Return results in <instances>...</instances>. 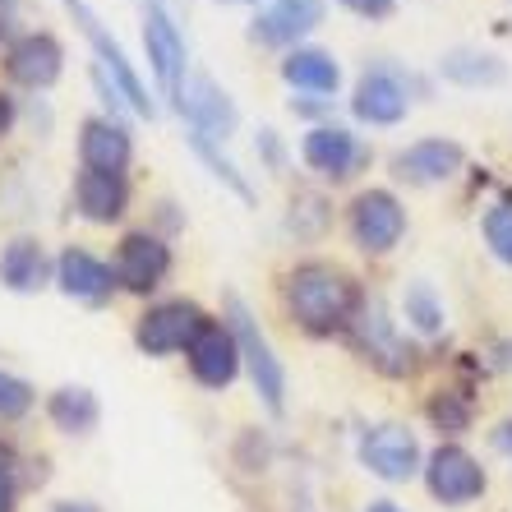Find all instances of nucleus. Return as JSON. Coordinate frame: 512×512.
Here are the masks:
<instances>
[{"instance_id":"obj_18","label":"nucleus","mask_w":512,"mask_h":512,"mask_svg":"<svg viewBox=\"0 0 512 512\" xmlns=\"http://www.w3.org/2000/svg\"><path fill=\"white\" fill-rule=\"evenodd\" d=\"M351 328L360 333V351H365V360H374L383 374H411L416 370V351L393 333V319H383L379 305L360 310Z\"/></svg>"},{"instance_id":"obj_17","label":"nucleus","mask_w":512,"mask_h":512,"mask_svg":"<svg viewBox=\"0 0 512 512\" xmlns=\"http://www.w3.org/2000/svg\"><path fill=\"white\" fill-rule=\"evenodd\" d=\"M351 111L365 125H397L411 111V97H406V84L393 70H365V79L356 84V97H351Z\"/></svg>"},{"instance_id":"obj_5","label":"nucleus","mask_w":512,"mask_h":512,"mask_svg":"<svg viewBox=\"0 0 512 512\" xmlns=\"http://www.w3.org/2000/svg\"><path fill=\"white\" fill-rule=\"evenodd\" d=\"M356 457L370 476L388 480V485H402V480H416L425 453H420V439L406 425H370L356 443Z\"/></svg>"},{"instance_id":"obj_20","label":"nucleus","mask_w":512,"mask_h":512,"mask_svg":"<svg viewBox=\"0 0 512 512\" xmlns=\"http://www.w3.org/2000/svg\"><path fill=\"white\" fill-rule=\"evenodd\" d=\"M74 203H79V213H84L88 222L111 227V222H120L125 208H130V185H125V176L79 171V180H74Z\"/></svg>"},{"instance_id":"obj_38","label":"nucleus","mask_w":512,"mask_h":512,"mask_svg":"<svg viewBox=\"0 0 512 512\" xmlns=\"http://www.w3.org/2000/svg\"><path fill=\"white\" fill-rule=\"evenodd\" d=\"M227 5H236V0H227Z\"/></svg>"},{"instance_id":"obj_28","label":"nucleus","mask_w":512,"mask_h":512,"mask_svg":"<svg viewBox=\"0 0 512 512\" xmlns=\"http://www.w3.org/2000/svg\"><path fill=\"white\" fill-rule=\"evenodd\" d=\"M33 383L19 379V374L10 370H0V420H19L33 411Z\"/></svg>"},{"instance_id":"obj_37","label":"nucleus","mask_w":512,"mask_h":512,"mask_svg":"<svg viewBox=\"0 0 512 512\" xmlns=\"http://www.w3.org/2000/svg\"><path fill=\"white\" fill-rule=\"evenodd\" d=\"M365 512H406V508H397L393 499H374V503H370V508H365Z\"/></svg>"},{"instance_id":"obj_12","label":"nucleus","mask_w":512,"mask_h":512,"mask_svg":"<svg viewBox=\"0 0 512 512\" xmlns=\"http://www.w3.org/2000/svg\"><path fill=\"white\" fill-rule=\"evenodd\" d=\"M466 153L462 143L453 139H416L411 148L393 157V176L406 180V185H443V180H453L462 171Z\"/></svg>"},{"instance_id":"obj_27","label":"nucleus","mask_w":512,"mask_h":512,"mask_svg":"<svg viewBox=\"0 0 512 512\" xmlns=\"http://www.w3.org/2000/svg\"><path fill=\"white\" fill-rule=\"evenodd\" d=\"M190 143H194V153H199L203 162H208V171H213L217 180H227V185H231V190H236L245 203L254 199V190H250V185H245V176H240V171H236V162H227V157L217 153V148H213V139H203V134H190Z\"/></svg>"},{"instance_id":"obj_25","label":"nucleus","mask_w":512,"mask_h":512,"mask_svg":"<svg viewBox=\"0 0 512 512\" xmlns=\"http://www.w3.org/2000/svg\"><path fill=\"white\" fill-rule=\"evenodd\" d=\"M402 314H406V323H411L416 333H425V337L443 333V300H439V291H434L429 282H411V286H406Z\"/></svg>"},{"instance_id":"obj_15","label":"nucleus","mask_w":512,"mask_h":512,"mask_svg":"<svg viewBox=\"0 0 512 512\" xmlns=\"http://www.w3.org/2000/svg\"><path fill=\"white\" fill-rule=\"evenodd\" d=\"M319 24H323V0H273L268 10H259L250 33L263 47H291Z\"/></svg>"},{"instance_id":"obj_21","label":"nucleus","mask_w":512,"mask_h":512,"mask_svg":"<svg viewBox=\"0 0 512 512\" xmlns=\"http://www.w3.org/2000/svg\"><path fill=\"white\" fill-rule=\"evenodd\" d=\"M282 79L300 93H314V97H333L337 84H342V70H337V60L319 47H296L286 51L282 60Z\"/></svg>"},{"instance_id":"obj_9","label":"nucleus","mask_w":512,"mask_h":512,"mask_svg":"<svg viewBox=\"0 0 512 512\" xmlns=\"http://www.w3.org/2000/svg\"><path fill=\"white\" fill-rule=\"evenodd\" d=\"M111 273H116V286L134 291V296H148V291H157V286L167 282L171 245L162 236H153V231H130V236L120 240Z\"/></svg>"},{"instance_id":"obj_22","label":"nucleus","mask_w":512,"mask_h":512,"mask_svg":"<svg viewBox=\"0 0 512 512\" xmlns=\"http://www.w3.org/2000/svg\"><path fill=\"white\" fill-rule=\"evenodd\" d=\"M439 74L448 84H462V88H499L508 84V65L489 51H476V47H457L439 60Z\"/></svg>"},{"instance_id":"obj_7","label":"nucleus","mask_w":512,"mask_h":512,"mask_svg":"<svg viewBox=\"0 0 512 512\" xmlns=\"http://www.w3.org/2000/svg\"><path fill=\"white\" fill-rule=\"evenodd\" d=\"M208 314L194 300H162L139 319L134 342L143 356H171V351H190V342L203 333Z\"/></svg>"},{"instance_id":"obj_1","label":"nucleus","mask_w":512,"mask_h":512,"mask_svg":"<svg viewBox=\"0 0 512 512\" xmlns=\"http://www.w3.org/2000/svg\"><path fill=\"white\" fill-rule=\"evenodd\" d=\"M282 300H286V310H291V319L319 337L351 328L356 314L365 310L356 277L342 273L337 263H323V259L296 263L282 282Z\"/></svg>"},{"instance_id":"obj_23","label":"nucleus","mask_w":512,"mask_h":512,"mask_svg":"<svg viewBox=\"0 0 512 512\" xmlns=\"http://www.w3.org/2000/svg\"><path fill=\"white\" fill-rule=\"evenodd\" d=\"M0 282L10 286V291H37V286L47 282V254H42V245L28 236L10 240L5 254H0Z\"/></svg>"},{"instance_id":"obj_2","label":"nucleus","mask_w":512,"mask_h":512,"mask_svg":"<svg viewBox=\"0 0 512 512\" xmlns=\"http://www.w3.org/2000/svg\"><path fill=\"white\" fill-rule=\"evenodd\" d=\"M227 328L240 346V365H245L250 379H254V393L263 397V406H268L273 416H282L286 411V370H282V360L273 356V342L263 337L259 319L245 310V300L240 296L227 300Z\"/></svg>"},{"instance_id":"obj_26","label":"nucleus","mask_w":512,"mask_h":512,"mask_svg":"<svg viewBox=\"0 0 512 512\" xmlns=\"http://www.w3.org/2000/svg\"><path fill=\"white\" fill-rule=\"evenodd\" d=\"M429 420H434V429H439V434L457 439V434H466V429H471L476 406H471V397H466V393H439L434 402H429Z\"/></svg>"},{"instance_id":"obj_4","label":"nucleus","mask_w":512,"mask_h":512,"mask_svg":"<svg viewBox=\"0 0 512 512\" xmlns=\"http://www.w3.org/2000/svg\"><path fill=\"white\" fill-rule=\"evenodd\" d=\"M420 476H425L429 499H439L443 508H466V503H476L489 485L485 466L466 453V448H457V443H439V448L425 457Z\"/></svg>"},{"instance_id":"obj_36","label":"nucleus","mask_w":512,"mask_h":512,"mask_svg":"<svg viewBox=\"0 0 512 512\" xmlns=\"http://www.w3.org/2000/svg\"><path fill=\"white\" fill-rule=\"evenodd\" d=\"M10 116H14V107H10V97H0V134L10 130Z\"/></svg>"},{"instance_id":"obj_32","label":"nucleus","mask_w":512,"mask_h":512,"mask_svg":"<svg viewBox=\"0 0 512 512\" xmlns=\"http://www.w3.org/2000/svg\"><path fill=\"white\" fill-rule=\"evenodd\" d=\"M259 143H263V157H268V162L277 167V162H282V143H277V134H273V130H263V134H259Z\"/></svg>"},{"instance_id":"obj_10","label":"nucleus","mask_w":512,"mask_h":512,"mask_svg":"<svg viewBox=\"0 0 512 512\" xmlns=\"http://www.w3.org/2000/svg\"><path fill=\"white\" fill-rule=\"evenodd\" d=\"M180 116L194 125V134H203V139H231L240 125L236 116V102H231L222 88L208 79V74H194V79H185V88H180L176 97Z\"/></svg>"},{"instance_id":"obj_3","label":"nucleus","mask_w":512,"mask_h":512,"mask_svg":"<svg viewBox=\"0 0 512 512\" xmlns=\"http://www.w3.org/2000/svg\"><path fill=\"white\" fill-rule=\"evenodd\" d=\"M65 10L74 14V24L84 28V37L93 42V51H97V70L111 79V88H116L120 97H125V107L134 111V116H148L153 120L157 116V107H153V97H148V88H143V79H139V70L130 65V56H125V47H120L116 37L102 28V19H97L93 10H88V0H65Z\"/></svg>"},{"instance_id":"obj_16","label":"nucleus","mask_w":512,"mask_h":512,"mask_svg":"<svg viewBox=\"0 0 512 512\" xmlns=\"http://www.w3.org/2000/svg\"><path fill=\"white\" fill-rule=\"evenodd\" d=\"M5 70H10L14 84L24 88H51L60 79V70H65V51H60V42L51 33H28L10 47Z\"/></svg>"},{"instance_id":"obj_11","label":"nucleus","mask_w":512,"mask_h":512,"mask_svg":"<svg viewBox=\"0 0 512 512\" xmlns=\"http://www.w3.org/2000/svg\"><path fill=\"white\" fill-rule=\"evenodd\" d=\"M190 374L203 383V388H213V393H222V388H231L240 374V346L236 337H231L227 323H203V333L190 342Z\"/></svg>"},{"instance_id":"obj_33","label":"nucleus","mask_w":512,"mask_h":512,"mask_svg":"<svg viewBox=\"0 0 512 512\" xmlns=\"http://www.w3.org/2000/svg\"><path fill=\"white\" fill-rule=\"evenodd\" d=\"M51 512H102L97 503H88V499H65V503H56Z\"/></svg>"},{"instance_id":"obj_35","label":"nucleus","mask_w":512,"mask_h":512,"mask_svg":"<svg viewBox=\"0 0 512 512\" xmlns=\"http://www.w3.org/2000/svg\"><path fill=\"white\" fill-rule=\"evenodd\" d=\"M14 462H19V457H14V448L5 439H0V476H10L14 471Z\"/></svg>"},{"instance_id":"obj_14","label":"nucleus","mask_w":512,"mask_h":512,"mask_svg":"<svg viewBox=\"0 0 512 512\" xmlns=\"http://www.w3.org/2000/svg\"><path fill=\"white\" fill-rule=\"evenodd\" d=\"M79 157H84V171L125 176V167H130V157H134L130 130H125L120 120H107V116L84 120V130H79Z\"/></svg>"},{"instance_id":"obj_29","label":"nucleus","mask_w":512,"mask_h":512,"mask_svg":"<svg viewBox=\"0 0 512 512\" xmlns=\"http://www.w3.org/2000/svg\"><path fill=\"white\" fill-rule=\"evenodd\" d=\"M485 245L494 250V259L512 268V203H499L485 213Z\"/></svg>"},{"instance_id":"obj_31","label":"nucleus","mask_w":512,"mask_h":512,"mask_svg":"<svg viewBox=\"0 0 512 512\" xmlns=\"http://www.w3.org/2000/svg\"><path fill=\"white\" fill-rule=\"evenodd\" d=\"M0 512H19V485H14V476H0Z\"/></svg>"},{"instance_id":"obj_19","label":"nucleus","mask_w":512,"mask_h":512,"mask_svg":"<svg viewBox=\"0 0 512 512\" xmlns=\"http://www.w3.org/2000/svg\"><path fill=\"white\" fill-rule=\"evenodd\" d=\"M56 282L65 296L88 300V305H102V300L116 291V273H111L107 263L88 250H74V245L56 259Z\"/></svg>"},{"instance_id":"obj_6","label":"nucleus","mask_w":512,"mask_h":512,"mask_svg":"<svg viewBox=\"0 0 512 512\" xmlns=\"http://www.w3.org/2000/svg\"><path fill=\"white\" fill-rule=\"evenodd\" d=\"M143 47H148V65H153V74H157L162 97L176 102L185 79H190V74H185L190 60H185V37H180L176 19H171V10L162 0H148V10H143Z\"/></svg>"},{"instance_id":"obj_8","label":"nucleus","mask_w":512,"mask_h":512,"mask_svg":"<svg viewBox=\"0 0 512 512\" xmlns=\"http://www.w3.org/2000/svg\"><path fill=\"white\" fill-rule=\"evenodd\" d=\"M406 236V208L393 190H365L351 203V240L365 254H388Z\"/></svg>"},{"instance_id":"obj_30","label":"nucleus","mask_w":512,"mask_h":512,"mask_svg":"<svg viewBox=\"0 0 512 512\" xmlns=\"http://www.w3.org/2000/svg\"><path fill=\"white\" fill-rule=\"evenodd\" d=\"M342 5L360 19H388L393 14V0H342Z\"/></svg>"},{"instance_id":"obj_13","label":"nucleus","mask_w":512,"mask_h":512,"mask_svg":"<svg viewBox=\"0 0 512 512\" xmlns=\"http://www.w3.org/2000/svg\"><path fill=\"white\" fill-rule=\"evenodd\" d=\"M300 157H305L319 176L346 180L365 162V148H360L356 134L346 130V125H314V130L300 139Z\"/></svg>"},{"instance_id":"obj_34","label":"nucleus","mask_w":512,"mask_h":512,"mask_svg":"<svg viewBox=\"0 0 512 512\" xmlns=\"http://www.w3.org/2000/svg\"><path fill=\"white\" fill-rule=\"evenodd\" d=\"M494 443H499L503 453H508V457H512V420H503V425H499V429H494Z\"/></svg>"},{"instance_id":"obj_24","label":"nucleus","mask_w":512,"mask_h":512,"mask_svg":"<svg viewBox=\"0 0 512 512\" xmlns=\"http://www.w3.org/2000/svg\"><path fill=\"white\" fill-rule=\"evenodd\" d=\"M47 416L60 434H93L97 420H102V406L88 388H56L47 402Z\"/></svg>"}]
</instances>
